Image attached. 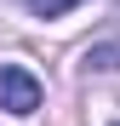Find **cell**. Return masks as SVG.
Listing matches in <instances>:
<instances>
[{"label":"cell","mask_w":120,"mask_h":126,"mask_svg":"<svg viewBox=\"0 0 120 126\" xmlns=\"http://www.w3.org/2000/svg\"><path fill=\"white\" fill-rule=\"evenodd\" d=\"M0 109L6 115H34L40 109V80L23 63H0Z\"/></svg>","instance_id":"1"},{"label":"cell","mask_w":120,"mask_h":126,"mask_svg":"<svg viewBox=\"0 0 120 126\" xmlns=\"http://www.w3.org/2000/svg\"><path fill=\"white\" fill-rule=\"evenodd\" d=\"M86 63H92V69H120V46H92Z\"/></svg>","instance_id":"2"},{"label":"cell","mask_w":120,"mask_h":126,"mask_svg":"<svg viewBox=\"0 0 120 126\" xmlns=\"http://www.w3.org/2000/svg\"><path fill=\"white\" fill-rule=\"evenodd\" d=\"M69 6H80V0H29V12H34V17H63Z\"/></svg>","instance_id":"3"}]
</instances>
